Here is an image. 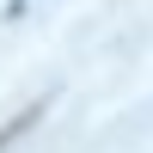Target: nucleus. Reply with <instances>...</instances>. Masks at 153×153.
I'll list each match as a JSON object with an SVG mask.
<instances>
[]
</instances>
